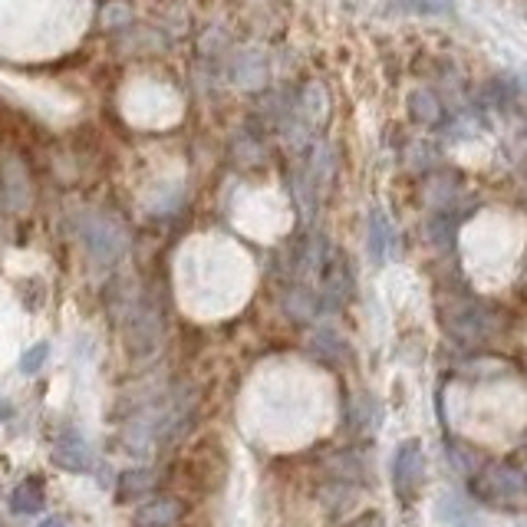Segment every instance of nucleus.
<instances>
[{
	"label": "nucleus",
	"mask_w": 527,
	"mask_h": 527,
	"mask_svg": "<svg viewBox=\"0 0 527 527\" xmlns=\"http://www.w3.org/2000/svg\"><path fill=\"white\" fill-rule=\"evenodd\" d=\"M425 478V452H422V442L412 439V442H402L396 458H392V485H396V495L402 501H409L412 495L419 491Z\"/></svg>",
	"instance_id": "f257e3e1"
},
{
	"label": "nucleus",
	"mask_w": 527,
	"mask_h": 527,
	"mask_svg": "<svg viewBox=\"0 0 527 527\" xmlns=\"http://www.w3.org/2000/svg\"><path fill=\"white\" fill-rule=\"evenodd\" d=\"M472 491H475V498H481V501H518L527 491V481H524V475L518 472V468L495 465V468H488L485 475H478L472 481Z\"/></svg>",
	"instance_id": "f03ea898"
},
{
	"label": "nucleus",
	"mask_w": 527,
	"mask_h": 527,
	"mask_svg": "<svg viewBox=\"0 0 527 527\" xmlns=\"http://www.w3.org/2000/svg\"><path fill=\"white\" fill-rule=\"evenodd\" d=\"M439 317L445 323V330L458 336V340H481V336H488L491 330L488 310L478 304H465V300H458V304H442Z\"/></svg>",
	"instance_id": "7ed1b4c3"
},
{
	"label": "nucleus",
	"mask_w": 527,
	"mask_h": 527,
	"mask_svg": "<svg viewBox=\"0 0 527 527\" xmlns=\"http://www.w3.org/2000/svg\"><path fill=\"white\" fill-rule=\"evenodd\" d=\"M53 462L63 468V472H89V465H93V452H89V445L80 439L76 432H66L63 439H56L53 445Z\"/></svg>",
	"instance_id": "20e7f679"
},
{
	"label": "nucleus",
	"mask_w": 527,
	"mask_h": 527,
	"mask_svg": "<svg viewBox=\"0 0 527 527\" xmlns=\"http://www.w3.org/2000/svg\"><path fill=\"white\" fill-rule=\"evenodd\" d=\"M182 518V504L175 498H152L136 508V527H172Z\"/></svg>",
	"instance_id": "39448f33"
},
{
	"label": "nucleus",
	"mask_w": 527,
	"mask_h": 527,
	"mask_svg": "<svg viewBox=\"0 0 527 527\" xmlns=\"http://www.w3.org/2000/svg\"><path fill=\"white\" fill-rule=\"evenodd\" d=\"M43 504H47V495H43V481L40 478H27L20 481L10 495V511L14 514H40Z\"/></svg>",
	"instance_id": "423d86ee"
},
{
	"label": "nucleus",
	"mask_w": 527,
	"mask_h": 527,
	"mask_svg": "<svg viewBox=\"0 0 527 527\" xmlns=\"http://www.w3.org/2000/svg\"><path fill=\"white\" fill-rule=\"evenodd\" d=\"M155 478L149 468H139V472H122L119 475V485H116V501L119 504H129V501H139L152 491Z\"/></svg>",
	"instance_id": "0eeeda50"
},
{
	"label": "nucleus",
	"mask_w": 527,
	"mask_h": 527,
	"mask_svg": "<svg viewBox=\"0 0 527 527\" xmlns=\"http://www.w3.org/2000/svg\"><path fill=\"white\" fill-rule=\"evenodd\" d=\"M392 254V224L383 211H376L373 215V257L376 261H383V257Z\"/></svg>",
	"instance_id": "6e6552de"
},
{
	"label": "nucleus",
	"mask_w": 527,
	"mask_h": 527,
	"mask_svg": "<svg viewBox=\"0 0 527 527\" xmlns=\"http://www.w3.org/2000/svg\"><path fill=\"white\" fill-rule=\"evenodd\" d=\"M409 112H412V119L416 122H425V126H432V122H439V103L429 96V93H412L409 99Z\"/></svg>",
	"instance_id": "1a4fd4ad"
},
{
	"label": "nucleus",
	"mask_w": 527,
	"mask_h": 527,
	"mask_svg": "<svg viewBox=\"0 0 527 527\" xmlns=\"http://www.w3.org/2000/svg\"><path fill=\"white\" fill-rule=\"evenodd\" d=\"M47 356H50V343H37L33 350H27L24 356H20V373L24 376L40 373L43 363H47Z\"/></svg>",
	"instance_id": "9d476101"
},
{
	"label": "nucleus",
	"mask_w": 527,
	"mask_h": 527,
	"mask_svg": "<svg viewBox=\"0 0 527 527\" xmlns=\"http://www.w3.org/2000/svg\"><path fill=\"white\" fill-rule=\"evenodd\" d=\"M40 527H66V524H63L60 518H47V521H43Z\"/></svg>",
	"instance_id": "9b49d317"
},
{
	"label": "nucleus",
	"mask_w": 527,
	"mask_h": 527,
	"mask_svg": "<svg viewBox=\"0 0 527 527\" xmlns=\"http://www.w3.org/2000/svg\"><path fill=\"white\" fill-rule=\"evenodd\" d=\"M10 416V406H7V402H0V422H4Z\"/></svg>",
	"instance_id": "f8f14e48"
}]
</instances>
